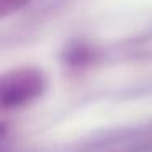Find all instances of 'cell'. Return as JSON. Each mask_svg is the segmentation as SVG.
<instances>
[{
  "instance_id": "cell-3",
  "label": "cell",
  "mask_w": 152,
  "mask_h": 152,
  "mask_svg": "<svg viewBox=\"0 0 152 152\" xmlns=\"http://www.w3.org/2000/svg\"><path fill=\"white\" fill-rule=\"evenodd\" d=\"M31 0H0V17H7L10 13L25 8Z\"/></svg>"
},
{
  "instance_id": "cell-1",
  "label": "cell",
  "mask_w": 152,
  "mask_h": 152,
  "mask_svg": "<svg viewBox=\"0 0 152 152\" xmlns=\"http://www.w3.org/2000/svg\"><path fill=\"white\" fill-rule=\"evenodd\" d=\"M46 90V77L39 69L21 67L0 79V103L4 108H17L33 102Z\"/></svg>"
},
{
  "instance_id": "cell-2",
  "label": "cell",
  "mask_w": 152,
  "mask_h": 152,
  "mask_svg": "<svg viewBox=\"0 0 152 152\" xmlns=\"http://www.w3.org/2000/svg\"><path fill=\"white\" fill-rule=\"evenodd\" d=\"M62 59L72 67H82L95 59V49L85 43H72L64 49Z\"/></svg>"
}]
</instances>
